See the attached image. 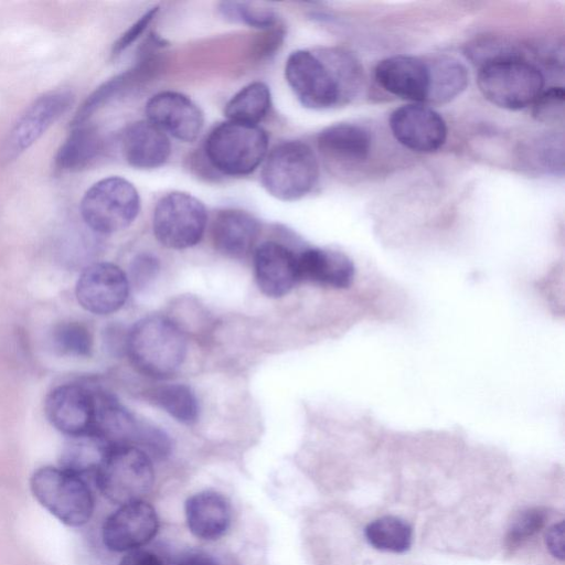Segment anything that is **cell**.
Masks as SVG:
<instances>
[{"label": "cell", "instance_id": "cell-21", "mask_svg": "<svg viewBox=\"0 0 565 565\" xmlns=\"http://www.w3.org/2000/svg\"><path fill=\"white\" fill-rule=\"evenodd\" d=\"M320 154L332 164L363 162L371 151L370 134L362 127L339 122L322 129L317 138Z\"/></svg>", "mask_w": 565, "mask_h": 565}, {"label": "cell", "instance_id": "cell-36", "mask_svg": "<svg viewBox=\"0 0 565 565\" xmlns=\"http://www.w3.org/2000/svg\"><path fill=\"white\" fill-rule=\"evenodd\" d=\"M158 270V260L148 254L137 256L131 265L132 279L137 285L141 286L152 279Z\"/></svg>", "mask_w": 565, "mask_h": 565}, {"label": "cell", "instance_id": "cell-6", "mask_svg": "<svg viewBox=\"0 0 565 565\" xmlns=\"http://www.w3.org/2000/svg\"><path fill=\"white\" fill-rule=\"evenodd\" d=\"M542 72L519 56L492 61L479 67L478 86L493 105L519 110L533 104L544 88Z\"/></svg>", "mask_w": 565, "mask_h": 565}, {"label": "cell", "instance_id": "cell-17", "mask_svg": "<svg viewBox=\"0 0 565 565\" xmlns=\"http://www.w3.org/2000/svg\"><path fill=\"white\" fill-rule=\"evenodd\" d=\"M298 255L277 242H265L254 254V271L260 291L267 297L287 295L299 281Z\"/></svg>", "mask_w": 565, "mask_h": 565}, {"label": "cell", "instance_id": "cell-16", "mask_svg": "<svg viewBox=\"0 0 565 565\" xmlns=\"http://www.w3.org/2000/svg\"><path fill=\"white\" fill-rule=\"evenodd\" d=\"M377 84L403 99L426 103L429 87L428 61L412 55H394L380 61L374 70Z\"/></svg>", "mask_w": 565, "mask_h": 565}, {"label": "cell", "instance_id": "cell-5", "mask_svg": "<svg viewBox=\"0 0 565 565\" xmlns=\"http://www.w3.org/2000/svg\"><path fill=\"white\" fill-rule=\"evenodd\" d=\"M30 489L44 509L68 526H82L93 515L94 495L84 477L62 467L36 469L31 476Z\"/></svg>", "mask_w": 565, "mask_h": 565}, {"label": "cell", "instance_id": "cell-3", "mask_svg": "<svg viewBox=\"0 0 565 565\" xmlns=\"http://www.w3.org/2000/svg\"><path fill=\"white\" fill-rule=\"evenodd\" d=\"M207 162L220 173L243 177L254 172L268 153V135L259 126L226 120L204 142Z\"/></svg>", "mask_w": 565, "mask_h": 565}, {"label": "cell", "instance_id": "cell-18", "mask_svg": "<svg viewBox=\"0 0 565 565\" xmlns=\"http://www.w3.org/2000/svg\"><path fill=\"white\" fill-rule=\"evenodd\" d=\"M299 280L332 289H349L355 279V266L344 253L311 247L298 254Z\"/></svg>", "mask_w": 565, "mask_h": 565}, {"label": "cell", "instance_id": "cell-31", "mask_svg": "<svg viewBox=\"0 0 565 565\" xmlns=\"http://www.w3.org/2000/svg\"><path fill=\"white\" fill-rule=\"evenodd\" d=\"M546 512L541 508H529L519 512L510 524L507 543L519 546L534 536L545 524Z\"/></svg>", "mask_w": 565, "mask_h": 565}, {"label": "cell", "instance_id": "cell-33", "mask_svg": "<svg viewBox=\"0 0 565 565\" xmlns=\"http://www.w3.org/2000/svg\"><path fill=\"white\" fill-rule=\"evenodd\" d=\"M565 92L561 86L543 90L533 103V117L545 124L561 121L564 116Z\"/></svg>", "mask_w": 565, "mask_h": 565}, {"label": "cell", "instance_id": "cell-27", "mask_svg": "<svg viewBox=\"0 0 565 565\" xmlns=\"http://www.w3.org/2000/svg\"><path fill=\"white\" fill-rule=\"evenodd\" d=\"M364 535L371 546L391 553L408 551L413 541L411 525L394 515H384L373 520L366 525Z\"/></svg>", "mask_w": 565, "mask_h": 565}, {"label": "cell", "instance_id": "cell-37", "mask_svg": "<svg viewBox=\"0 0 565 565\" xmlns=\"http://www.w3.org/2000/svg\"><path fill=\"white\" fill-rule=\"evenodd\" d=\"M564 522L554 523L545 533V544L550 553L557 559H564Z\"/></svg>", "mask_w": 565, "mask_h": 565}, {"label": "cell", "instance_id": "cell-25", "mask_svg": "<svg viewBox=\"0 0 565 565\" xmlns=\"http://www.w3.org/2000/svg\"><path fill=\"white\" fill-rule=\"evenodd\" d=\"M110 449L95 433L68 437L61 454L60 467L81 477L95 475Z\"/></svg>", "mask_w": 565, "mask_h": 565}, {"label": "cell", "instance_id": "cell-4", "mask_svg": "<svg viewBox=\"0 0 565 565\" xmlns=\"http://www.w3.org/2000/svg\"><path fill=\"white\" fill-rule=\"evenodd\" d=\"M318 179V159L311 147L300 140L275 146L263 161L260 182L264 189L284 202L306 196Z\"/></svg>", "mask_w": 565, "mask_h": 565}, {"label": "cell", "instance_id": "cell-14", "mask_svg": "<svg viewBox=\"0 0 565 565\" xmlns=\"http://www.w3.org/2000/svg\"><path fill=\"white\" fill-rule=\"evenodd\" d=\"M147 119L168 136L184 141H194L204 126V114L186 95L164 90L153 95L146 104Z\"/></svg>", "mask_w": 565, "mask_h": 565}, {"label": "cell", "instance_id": "cell-19", "mask_svg": "<svg viewBox=\"0 0 565 565\" xmlns=\"http://www.w3.org/2000/svg\"><path fill=\"white\" fill-rule=\"evenodd\" d=\"M121 151L128 164L149 170L161 167L170 157L169 136L154 124L139 120L129 125L121 136Z\"/></svg>", "mask_w": 565, "mask_h": 565}, {"label": "cell", "instance_id": "cell-35", "mask_svg": "<svg viewBox=\"0 0 565 565\" xmlns=\"http://www.w3.org/2000/svg\"><path fill=\"white\" fill-rule=\"evenodd\" d=\"M159 11V7H152L146 11L134 24L127 29L114 43L113 54L118 55L129 47L148 28Z\"/></svg>", "mask_w": 565, "mask_h": 565}, {"label": "cell", "instance_id": "cell-20", "mask_svg": "<svg viewBox=\"0 0 565 565\" xmlns=\"http://www.w3.org/2000/svg\"><path fill=\"white\" fill-rule=\"evenodd\" d=\"M184 513L190 532L198 539L214 541L222 537L232 522L228 500L216 491L194 493L185 501Z\"/></svg>", "mask_w": 565, "mask_h": 565}, {"label": "cell", "instance_id": "cell-29", "mask_svg": "<svg viewBox=\"0 0 565 565\" xmlns=\"http://www.w3.org/2000/svg\"><path fill=\"white\" fill-rule=\"evenodd\" d=\"M53 348L63 355L74 358L90 356L93 335L89 329L79 321H63L52 331Z\"/></svg>", "mask_w": 565, "mask_h": 565}, {"label": "cell", "instance_id": "cell-8", "mask_svg": "<svg viewBox=\"0 0 565 565\" xmlns=\"http://www.w3.org/2000/svg\"><path fill=\"white\" fill-rule=\"evenodd\" d=\"M95 481L100 493L115 504L140 501L154 481L151 458L132 446L114 447L96 471Z\"/></svg>", "mask_w": 565, "mask_h": 565}, {"label": "cell", "instance_id": "cell-24", "mask_svg": "<svg viewBox=\"0 0 565 565\" xmlns=\"http://www.w3.org/2000/svg\"><path fill=\"white\" fill-rule=\"evenodd\" d=\"M429 87L426 104H447L468 85V72L462 63L449 56L428 58Z\"/></svg>", "mask_w": 565, "mask_h": 565}, {"label": "cell", "instance_id": "cell-32", "mask_svg": "<svg viewBox=\"0 0 565 565\" xmlns=\"http://www.w3.org/2000/svg\"><path fill=\"white\" fill-rule=\"evenodd\" d=\"M466 52L479 67L492 61L520 55L512 45L493 38L476 40L467 46Z\"/></svg>", "mask_w": 565, "mask_h": 565}, {"label": "cell", "instance_id": "cell-7", "mask_svg": "<svg viewBox=\"0 0 565 565\" xmlns=\"http://www.w3.org/2000/svg\"><path fill=\"white\" fill-rule=\"evenodd\" d=\"M81 215L98 234H113L128 227L140 211L135 185L121 177H108L94 183L84 194Z\"/></svg>", "mask_w": 565, "mask_h": 565}, {"label": "cell", "instance_id": "cell-34", "mask_svg": "<svg viewBox=\"0 0 565 565\" xmlns=\"http://www.w3.org/2000/svg\"><path fill=\"white\" fill-rule=\"evenodd\" d=\"M534 154L544 169H563V140H558L557 136H547L539 140Z\"/></svg>", "mask_w": 565, "mask_h": 565}, {"label": "cell", "instance_id": "cell-10", "mask_svg": "<svg viewBox=\"0 0 565 565\" xmlns=\"http://www.w3.org/2000/svg\"><path fill=\"white\" fill-rule=\"evenodd\" d=\"M95 408V385L85 381L60 384L44 399L47 420L67 437L93 431Z\"/></svg>", "mask_w": 565, "mask_h": 565}, {"label": "cell", "instance_id": "cell-38", "mask_svg": "<svg viewBox=\"0 0 565 565\" xmlns=\"http://www.w3.org/2000/svg\"><path fill=\"white\" fill-rule=\"evenodd\" d=\"M118 565H162L160 558L148 551L135 550L128 552Z\"/></svg>", "mask_w": 565, "mask_h": 565}, {"label": "cell", "instance_id": "cell-39", "mask_svg": "<svg viewBox=\"0 0 565 565\" xmlns=\"http://www.w3.org/2000/svg\"><path fill=\"white\" fill-rule=\"evenodd\" d=\"M178 565H217L211 558L203 555H190L183 558Z\"/></svg>", "mask_w": 565, "mask_h": 565}, {"label": "cell", "instance_id": "cell-22", "mask_svg": "<svg viewBox=\"0 0 565 565\" xmlns=\"http://www.w3.org/2000/svg\"><path fill=\"white\" fill-rule=\"evenodd\" d=\"M259 233L258 221L248 212L225 209L217 213L212 224V239L223 255L241 258L254 246Z\"/></svg>", "mask_w": 565, "mask_h": 565}, {"label": "cell", "instance_id": "cell-9", "mask_svg": "<svg viewBox=\"0 0 565 565\" xmlns=\"http://www.w3.org/2000/svg\"><path fill=\"white\" fill-rule=\"evenodd\" d=\"M206 222V209L198 198L186 192L173 191L157 202L152 230L161 245L171 249H185L201 241Z\"/></svg>", "mask_w": 565, "mask_h": 565}, {"label": "cell", "instance_id": "cell-11", "mask_svg": "<svg viewBox=\"0 0 565 565\" xmlns=\"http://www.w3.org/2000/svg\"><path fill=\"white\" fill-rule=\"evenodd\" d=\"M129 280L124 270L107 262L94 263L81 273L75 296L86 311L107 316L119 310L128 299Z\"/></svg>", "mask_w": 565, "mask_h": 565}, {"label": "cell", "instance_id": "cell-13", "mask_svg": "<svg viewBox=\"0 0 565 565\" xmlns=\"http://www.w3.org/2000/svg\"><path fill=\"white\" fill-rule=\"evenodd\" d=\"M390 128L401 145L422 153L437 151L447 139L444 118L433 108L420 104L396 108L391 114Z\"/></svg>", "mask_w": 565, "mask_h": 565}, {"label": "cell", "instance_id": "cell-1", "mask_svg": "<svg viewBox=\"0 0 565 565\" xmlns=\"http://www.w3.org/2000/svg\"><path fill=\"white\" fill-rule=\"evenodd\" d=\"M285 77L299 103L316 110L350 103L364 79L360 61L338 46L294 51L286 61Z\"/></svg>", "mask_w": 565, "mask_h": 565}, {"label": "cell", "instance_id": "cell-15", "mask_svg": "<svg viewBox=\"0 0 565 565\" xmlns=\"http://www.w3.org/2000/svg\"><path fill=\"white\" fill-rule=\"evenodd\" d=\"M74 95L68 89H57L38 97L13 126L8 146L19 154L30 148L73 104Z\"/></svg>", "mask_w": 565, "mask_h": 565}, {"label": "cell", "instance_id": "cell-23", "mask_svg": "<svg viewBox=\"0 0 565 565\" xmlns=\"http://www.w3.org/2000/svg\"><path fill=\"white\" fill-rule=\"evenodd\" d=\"M102 149L103 139L95 126H74L56 153L55 166L62 171H81L97 159Z\"/></svg>", "mask_w": 565, "mask_h": 565}, {"label": "cell", "instance_id": "cell-30", "mask_svg": "<svg viewBox=\"0 0 565 565\" xmlns=\"http://www.w3.org/2000/svg\"><path fill=\"white\" fill-rule=\"evenodd\" d=\"M220 12L228 21L243 23L263 31L279 24L276 12L258 3L223 1L220 3Z\"/></svg>", "mask_w": 565, "mask_h": 565}, {"label": "cell", "instance_id": "cell-12", "mask_svg": "<svg viewBox=\"0 0 565 565\" xmlns=\"http://www.w3.org/2000/svg\"><path fill=\"white\" fill-rule=\"evenodd\" d=\"M158 529L156 510L140 500L119 505L107 516L102 527V540L109 551L130 552L149 543Z\"/></svg>", "mask_w": 565, "mask_h": 565}, {"label": "cell", "instance_id": "cell-26", "mask_svg": "<svg viewBox=\"0 0 565 565\" xmlns=\"http://www.w3.org/2000/svg\"><path fill=\"white\" fill-rule=\"evenodd\" d=\"M270 107V89L265 83L257 81L232 96L225 105L224 114L227 120L258 126L268 115Z\"/></svg>", "mask_w": 565, "mask_h": 565}, {"label": "cell", "instance_id": "cell-28", "mask_svg": "<svg viewBox=\"0 0 565 565\" xmlns=\"http://www.w3.org/2000/svg\"><path fill=\"white\" fill-rule=\"evenodd\" d=\"M151 399L170 416L183 424H193L199 416V403L185 384H166L151 392Z\"/></svg>", "mask_w": 565, "mask_h": 565}, {"label": "cell", "instance_id": "cell-2", "mask_svg": "<svg viewBox=\"0 0 565 565\" xmlns=\"http://www.w3.org/2000/svg\"><path fill=\"white\" fill-rule=\"evenodd\" d=\"M137 370L154 379L174 374L186 354V339L169 318L149 316L127 332L125 350Z\"/></svg>", "mask_w": 565, "mask_h": 565}]
</instances>
